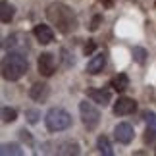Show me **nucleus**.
Masks as SVG:
<instances>
[{
    "instance_id": "obj_1",
    "label": "nucleus",
    "mask_w": 156,
    "mask_h": 156,
    "mask_svg": "<svg viewBox=\"0 0 156 156\" xmlns=\"http://www.w3.org/2000/svg\"><path fill=\"white\" fill-rule=\"evenodd\" d=\"M27 56L20 50H10L2 60V77L6 81H17L27 73Z\"/></svg>"
},
{
    "instance_id": "obj_2",
    "label": "nucleus",
    "mask_w": 156,
    "mask_h": 156,
    "mask_svg": "<svg viewBox=\"0 0 156 156\" xmlns=\"http://www.w3.org/2000/svg\"><path fill=\"white\" fill-rule=\"evenodd\" d=\"M46 17H48V20H50L64 35L71 33V31L77 27V17H75V14H73V12H71L66 4H60V2L50 4L48 10H46Z\"/></svg>"
},
{
    "instance_id": "obj_3",
    "label": "nucleus",
    "mask_w": 156,
    "mask_h": 156,
    "mask_svg": "<svg viewBox=\"0 0 156 156\" xmlns=\"http://www.w3.org/2000/svg\"><path fill=\"white\" fill-rule=\"evenodd\" d=\"M44 123H46V129L56 133V131H64L71 125V116L64 108H50L46 112V118H44Z\"/></svg>"
},
{
    "instance_id": "obj_4",
    "label": "nucleus",
    "mask_w": 156,
    "mask_h": 156,
    "mask_svg": "<svg viewBox=\"0 0 156 156\" xmlns=\"http://www.w3.org/2000/svg\"><path fill=\"white\" fill-rule=\"evenodd\" d=\"M79 114H81V122H83V125H85L89 131H93V129L98 127V123H100V112L94 108L93 100H91V102L83 100V102L79 104Z\"/></svg>"
},
{
    "instance_id": "obj_5",
    "label": "nucleus",
    "mask_w": 156,
    "mask_h": 156,
    "mask_svg": "<svg viewBox=\"0 0 156 156\" xmlns=\"http://www.w3.org/2000/svg\"><path fill=\"white\" fill-rule=\"evenodd\" d=\"M37 68H39V73L44 75V77H50L54 71H56V58L54 54L50 52H43L37 60Z\"/></svg>"
},
{
    "instance_id": "obj_6",
    "label": "nucleus",
    "mask_w": 156,
    "mask_h": 156,
    "mask_svg": "<svg viewBox=\"0 0 156 156\" xmlns=\"http://www.w3.org/2000/svg\"><path fill=\"white\" fill-rule=\"evenodd\" d=\"M114 137H116V141L122 143V145H129L135 137V131L129 123H118L116 129H114Z\"/></svg>"
},
{
    "instance_id": "obj_7",
    "label": "nucleus",
    "mask_w": 156,
    "mask_h": 156,
    "mask_svg": "<svg viewBox=\"0 0 156 156\" xmlns=\"http://www.w3.org/2000/svg\"><path fill=\"white\" fill-rule=\"evenodd\" d=\"M137 110V102L133 98H127V97H122L118 98V102L114 104V114L116 116H129Z\"/></svg>"
},
{
    "instance_id": "obj_8",
    "label": "nucleus",
    "mask_w": 156,
    "mask_h": 156,
    "mask_svg": "<svg viewBox=\"0 0 156 156\" xmlns=\"http://www.w3.org/2000/svg\"><path fill=\"white\" fill-rule=\"evenodd\" d=\"M10 46V50H17V46H20V50H29V46H27V37L25 35H21V33H16V35H12V37H8L4 41V48H8Z\"/></svg>"
},
{
    "instance_id": "obj_9",
    "label": "nucleus",
    "mask_w": 156,
    "mask_h": 156,
    "mask_svg": "<svg viewBox=\"0 0 156 156\" xmlns=\"http://www.w3.org/2000/svg\"><path fill=\"white\" fill-rule=\"evenodd\" d=\"M33 35H35V39H37L41 44H50L54 41V31L48 25H35Z\"/></svg>"
},
{
    "instance_id": "obj_10",
    "label": "nucleus",
    "mask_w": 156,
    "mask_h": 156,
    "mask_svg": "<svg viewBox=\"0 0 156 156\" xmlns=\"http://www.w3.org/2000/svg\"><path fill=\"white\" fill-rule=\"evenodd\" d=\"M104 66H106V54L104 52H97L91 58V62L87 64V71L91 75H97V73H100V71L104 69Z\"/></svg>"
},
{
    "instance_id": "obj_11",
    "label": "nucleus",
    "mask_w": 156,
    "mask_h": 156,
    "mask_svg": "<svg viewBox=\"0 0 156 156\" xmlns=\"http://www.w3.org/2000/svg\"><path fill=\"white\" fill-rule=\"evenodd\" d=\"M87 97L91 98L93 102L100 104V106H108V104H110V93L104 91V89H89Z\"/></svg>"
},
{
    "instance_id": "obj_12",
    "label": "nucleus",
    "mask_w": 156,
    "mask_h": 156,
    "mask_svg": "<svg viewBox=\"0 0 156 156\" xmlns=\"http://www.w3.org/2000/svg\"><path fill=\"white\" fill-rule=\"evenodd\" d=\"M29 97L33 100H37V102H43V100H46V97H48V87H46L44 83H37V85L31 87Z\"/></svg>"
},
{
    "instance_id": "obj_13",
    "label": "nucleus",
    "mask_w": 156,
    "mask_h": 156,
    "mask_svg": "<svg viewBox=\"0 0 156 156\" xmlns=\"http://www.w3.org/2000/svg\"><path fill=\"white\" fill-rule=\"evenodd\" d=\"M110 85H112V89H114L116 93H123L125 89L129 87V77L125 75V73H118V75L112 77Z\"/></svg>"
},
{
    "instance_id": "obj_14",
    "label": "nucleus",
    "mask_w": 156,
    "mask_h": 156,
    "mask_svg": "<svg viewBox=\"0 0 156 156\" xmlns=\"http://www.w3.org/2000/svg\"><path fill=\"white\" fill-rule=\"evenodd\" d=\"M14 14H16V8L10 2L4 0V2L0 4V20H2V23H10L12 17H14Z\"/></svg>"
},
{
    "instance_id": "obj_15",
    "label": "nucleus",
    "mask_w": 156,
    "mask_h": 156,
    "mask_svg": "<svg viewBox=\"0 0 156 156\" xmlns=\"http://www.w3.org/2000/svg\"><path fill=\"white\" fill-rule=\"evenodd\" d=\"M56 154H79V145L77 143H58Z\"/></svg>"
},
{
    "instance_id": "obj_16",
    "label": "nucleus",
    "mask_w": 156,
    "mask_h": 156,
    "mask_svg": "<svg viewBox=\"0 0 156 156\" xmlns=\"http://www.w3.org/2000/svg\"><path fill=\"white\" fill-rule=\"evenodd\" d=\"M97 148H98V152L104 154V156H112L114 154L110 141H108V137H104V135H100L98 139H97Z\"/></svg>"
},
{
    "instance_id": "obj_17",
    "label": "nucleus",
    "mask_w": 156,
    "mask_h": 156,
    "mask_svg": "<svg viewBox=\"0 0 156 156\" xmlns=\"http://www.w3.org/2000/svg\"><path fill=\"white\" fill-rule=\"evenodd\" d=\"M0 154L2 156H8V154H14V156H21L23 154V151L17 145H14V143H12V145H2V148H0Z\"/></svg>"
},
{
    "instance_id": "obj_18",
    "label": "nucleus",
    "mask_w": 156,
    "mask_h": 156,
    "mask_svg": "<svg viewBox=\"0 0 156 156\" xmlns=\"http://www.w3.org/2000/svg\"><path fill=\"white\" fill-rule=\"evenodd\" d=\"M16 118H17V112L14 110V108H2V119L6 123H10V122H16Z\"/></svg>"
},
{
    "instance_id": "obj_19",
    "label": "nucleus",
    "mask_w": 156,
    "mask_h": 156,
    "mask_svg": "<svg viewBox=\"0 0 156 156\" xmlns=\"http://www.w3.org/2000/svg\"><path fill=\"white\" fill-rule=\"evenodd\" d=\"M133 58H135V62L145 64V60H147V50L141 48V46H133Z\"/></svg>"
},
{
    "instance_id": "obj_20",
    "label": "nucleus",
    "mask_w": 156,
    "mask_h": 156,
    "mask_svg": "<svg viewBox=\"0 0 156 156\" xmlns=\"http://www.w3.org/2000/svg\"><path fill=\"white\" fill-rule=\"evenodd\" d=\"M145 122H147V127H151V129H154L156 131V114L154 112H145Z\"/></svg>"
},
{
    "instance_id": "obj_21",
    "label": "nucleus",
    "mask_w": 156,
    "mask_h": 156,
    "mask_svg": "<svg viewBox=\"0 0 156 156\" xmlns=\"http://www.w3.org/2000/svg\"><path fill=\"white\" fill-rule=\"evenodd\" d=\"M25 116L29 119V123H37V119H39V112L37 110H27L25 112Z\"/></svg>"
},
{
    "instance_id": "obj_22",
    "label": "nucleus",
    "mask_w": 156,
    "mask_h": 156,
    "mask_svg": "<svg viewBox=\"0 0 156 156\" xmlns=\"http://www.w3.org/2000/svg\"><path fill=\"white\" fill-rule=\"evenodd\" d=\"M100 21H102V16H94V17H93V21H91V31H97Z\"/></svg>"
},
{
    "instance_id": "obj_23",
    "label": "nucleus",
    "mask_w": 156,
    "mask_h": 156,
    "mask_svg": "<svg viewBox=\"0 0 156 156\" xmlns=\"http://www.w3.org/2000/svg\"><path fill=\"white\" fill-rule=\"evenodd\" d=\"M94 48H97V46H94V43H87L85 48H83V52H85V56H91V54L94 52Z\"/></svg>"
},
{
    "instance_id": "obj_24",
    "label": "nucleus",
    "mask_w": 156,
    "mask_h": 156,
    "mask_svg": "<svg viewBox=\"0 0 156 156\" xmlns=\"http://www.w3.org/2000/svg\"><path fill=\"white\" fill-rule=\"evenodd\" d=\"M104 2V6H112V0H102Z\"/></svg>"
},
{
    "instance_id": "obj_25",
    "label": "nucleus",
    "mask_w": 156,
    "mask_h": 156,
    "mask_svg": "<svg viewBox=\"0 0 156 156\" xmlns=\"http://www.w3.org/2000/svg\"><path fill=\"white\" fill-rule=\"evenodd\" d=\"M154 152H156V151H154Z\"/></svg>"
}]
</instances>
